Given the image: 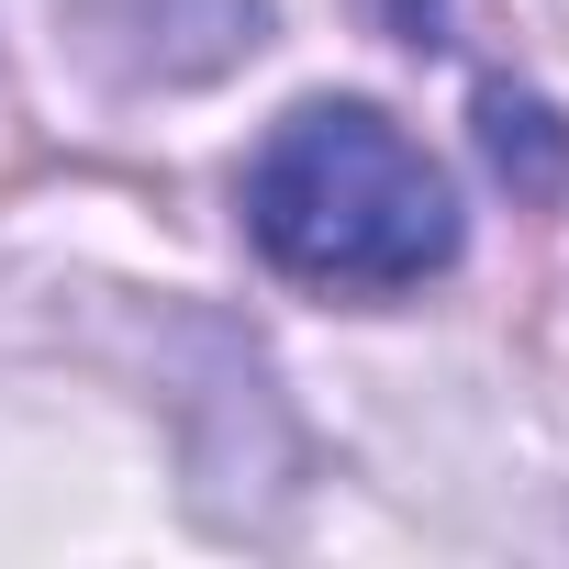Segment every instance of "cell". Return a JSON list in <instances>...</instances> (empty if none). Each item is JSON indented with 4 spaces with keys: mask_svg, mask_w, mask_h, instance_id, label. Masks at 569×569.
Here are the masks:
<instances>
[{
    "mask_svg": "<svg viewBox=\"0 0 569 569\" xmlns=\"http://www.w3.org/2000/svg\"><path fill=\"white\" fill-rule=\"evenodd\" d=\"M257 246L313 291H413L458 257L447 168L369 101H302L246 168Z\"/></svg>",
    "mask_w": 569,
    "mask_h": 569,
    "instance_id": "obj_1",
    "label": "cell"
},
{
    "mask_svg": "<svg viewBox=\"0 0 569 569\" xmlns=\"http://www.w3.org/2000/svg\"><path fill=\"white\" fill-rule=\"evenodd\" d=\"M491 157H502V168L525 157V190H547V179H558V146H547V112H513V101L491 90Z\"/></svg>",
    "mask_w": 569,
    "mask_h": 569,
    "instance_id": "obj_2",
    "label": "cell"
}]
</instances>
